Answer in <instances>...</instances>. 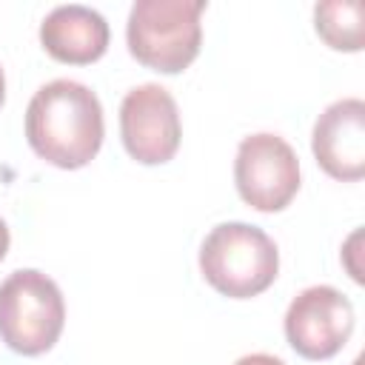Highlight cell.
Here are the masks:
<instances>
[{
    "instance_id": "cell-1",
    "label": "cell",
    "mask_w": 365,
    "mask_h": 365,
    "mask_svg": "<svg viewBox=\"0 0 365 365\" xmlns=\"http://www.w3.org/2000/svg\"><path fill=\"white\" fill-rule=\"evenodd\" d=\"M106 137L100 97L77 80H51L34 91L26 108L31 151L66 171L88 165Z\"/></svg>"
},
{
    "instance_id": "cell-2",
    "label": "cell",
    "mask_w": 365,
    "mask_h": 365,
    "mask_svg": "<svg viewBox=\"0 0 365 365\" xmlns=\"http://www.w3.org/2000/svg\"><path fill=\"white\" fill-rule=\"evenodd\" d=\"M200 271L217 294L228 299H251L274 285L279 251L257 225L220 222L200 245Z\"/></svg>"
},
{
    "instance_id": "cell-3",
    "label": "cell",
    "mask_w": 365,
    "mask_h": 365,
    "mask_svg": "<svg viewBox=\"0 0 365 365\" xmlns=\"http://www.w3.org/2000/svg\"><path fill=\"white\" fill-rule=\"evenodd\" d=\"M202 11L205 0H137L125 23L131 57L160 74L185 71L200 54Z\"/></svg>"
},
{
    "instance_id": "cell-4",
    "label": "cell",
    "mask_w": 365,
    "mask_h": 365,
    "mask_svg": "<svg viewBox=\"0 0 365 365\" xmlns=\"http://www.w3.org/2000/svg\"><path fill=\"white\" fill-rule=\"evenodd\" d=\"M66 325V302L51 277L37 268L11 271L0 282V339L20 356L54 348Z\"/></svg>"
},
{
    "instance_id": "cell-5",
    "label": "cell",
    "mask_w": 365,
    "mask_h": 365,
    "mask_svg": "<svg viewBox=\"0 0 365 365\" xmlns=\"http://www.w3.org/2000/svg\"><path fill=\"white\" fill-rule=\"evenodd\" d=\"M234 182L245 205L262 214L282 211L299 191V160L279 134H248L237 148Z\"/></svg>"
},
{
    "instance_id": "cell-6",
    "label": "cell",
    "mask_w": 365,
    "mask_h": 365,
    "mask_svg": "<svg viewBox=\"0 0 365 365\" xmlns=\"http://www.w3.org/2000/svg\"><path fill=\"white\" fill-rule=\"evenodd\" d=\"M288 345L311 362L336 356L354 334V305L334 285L299 291L282 319Z\"/></svg>"
},
{
    "instance_id": "cell-7",
    "label": "cell",
    "mask_w": 365,
    "mask_h": 365,
    "mask_svg": "<svg viewBox=\"0 0 365 365\" xmlns=\"http://www.w3.org/2000/svg\"><path fill=\"white\" fill-rule=\"evenodd\" d=\"M120 137L131 160L143 165L168 163L182 137L177 100L157 83L131 88L120 103Z\"/></svg>"
},
{
    "instance_id": "cell-8",
    "label": "cell",
    "mask_w": 365,
    "mask_h": 365,
    "mask_svg": "<svg viewBox=\"0 0 365 365\" xmlns=\"http://www.w3.org/2000/svg\"><path fill=\"white\" fill-rule=\"evenodd\" d=\"M311 151L319 168L339 180L356 182L365 177V103L342 97L331 103L314 123Z\"/></svg>"
},
{
    "instance_id": "cell-9",
    "label": "cell",
    "mask_w": 365,
    "mask_h": 365,
    "mask_svg": "<svg viewBox=\"0 0 365 365\" xmlns=\"http://www.w3.org/2000/svg\"><path fill=\"white\" fill-rule=\"evenodd\" d=\"M40 43L57 63L88 66L108 48V23L91 6H57L40 23Z\"/></svg>"
},
{
    "instance_id": "cell-10",
    "label": "cell",
    "mask_w": 365,
    "mask_h": 365,
    "mask_svg": "<svg viewBox=\"0 0 365 365\" xmlns=\"http://www.w3.org/2000/svg\"><path fill=\"white\" fill-rule=\"evenodd\" d=\"M362 11L359 0H325L314 6V29L334 51H362Z\"/></svg>"
},
{
    "instance_id": "cell-11",
    "label": "cell",
    "mask_w": 365,
    "mask_h": 365,
    "mask_svg": "<svg viewBox=\"0 0 365 365\" xmlns=\"http://www.w3.org/2000/svg\"><path fill=\"white\" fill-rule=\"evenodd\" d=\"M234 365H285V362L279 356H274V354H245Z\"/></svg>"
},
{
    "instance_id": "cell-12",
    "label": "cell",
    "mask_w": 365,
    "mask_h": 365,
    "mask_svg": "<svg viewBox=\"0 0 365 365\" xmlns=\"http://www.w3.org/2000/svg\"><path fill=\"white\" fill-rule=\"evenodd\" d=\"M9 242H11V237H9V225L0 220V259H3L6 251H9Z\"/></svg>"
},
{
    "instance_id": "cell-13",
    "label": "cell",
    "mask_w": 365,
    "mask_h": 365,
    "mask_svg": "<svg viewBox=\"0 0 365 365\" xmlns=\"http://www.w3.org/2000/svg\"><path fill=\"white\" fill-rule=\"evenodd\" d=\"M3 100H6V77H3V68H0V108H3Z\"/></svg>"
}]
</instances>
